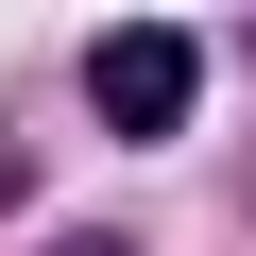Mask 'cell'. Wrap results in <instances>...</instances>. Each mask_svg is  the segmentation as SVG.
<instances>
[{"mask_svg":"<svg viewBox=\"0 0 256 256\" xmlns=\"http://www.w3.org/2000/svg\"><path fill=\"white\" fill-rule=\"evenodd\" d=\"M188 102H205V34H171V18H120V34H86V120L102 137H188Z\"/></svg>","mask_w":256,"mask_h":256,"instance_id":"cell-1","label":"cell"},{"mask_svg":"<svg viewBox=\"0 0 256 256\" xmlns=\"http://www.w3.org/2000/svg\"><path fill=\"white\" fill-rule=\"evenodd\" d=\"M52 256H137V239H102V222H86V239H52Z\"/></svg>","mask_w":256,"mask_h":256,"instance_id":"cell-2","label":"cell"}]
</instances>
